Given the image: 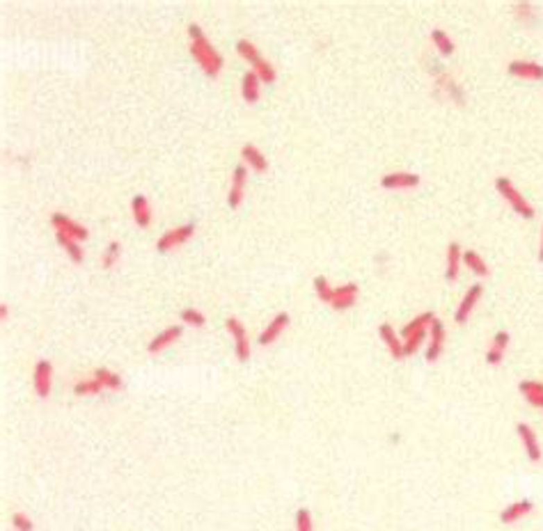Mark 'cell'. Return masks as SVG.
Segmentation results:
<instances>
[{
	"label": "cell",
	"instance_id": "cell-9",
	"mask_svg": "<svg viewBox=\"0 0 543 531\" xmlns=\"http://www.w3.org/2000/svg\"><path fill=\"white\" fill-rule=\"evenodd\" d=\"M516 433L521 437V444L525 449V456L532 460V463H539L543 458V449H541V442H539V435L527 421H518L516 424Z\"/></svg>",
	"mask_w": 543,
	"mask_h": 531
},
{
	"label": "cell",
	"instance_id": "cell-30",
	"mask_svg": "<svg viewBox=\"0 0 543 531\" xmlns=\"http://www.w3.org/2000/svg\"><path fill=\"white\" fill-rule=\"evenodd\" d=\"M179 317H181L183 326H190V328H204L206 326V314L195 310V307H183V310L179 312Z\"/></svg>",
	"mask_w": 543,
	"mask_h": 531
},
{
	"label": "cell",
	"instance_id": "cell-19",
	"mask_svg": "<svg viewBox=\"0 0 543 531\" xmlns=\"http://www.w3.org/2000/svg\"><path fill=\"white\" fill-rule=\"evenodd\" d=\"M532 511H534V502L530 497L516 499V502H511L509 506H504V509H502L500 522H504V525H514V522L525 518V515H530Z\"/></svg>",
	"mask_w": 543,
	"mask_h": 531
},
{
	"label": "cell",
	"instance_id": "cell-28",
	"mask_svg": "<svg viewBox=\"0 0 543 531\" xmlns=\"http://www.w3.org/2000/svg\"><path fill=\"white\" fill-rule=\"evenodd\" d=\"M431 42H433L435 49L442 53V56H452V53L456 51L454 40L449 37L447 30H442V28H433L431 30Z\"/></svg>",
	"mask_w": 543,
	"mask_h": 531
},
{
	"label": "cell",
	"instance_id": "cell-37",
	"mask_svg": "<svg viewBox=\"0 0 543 531\" xmlns=\"http://www.w3.org/2000/svg\"><path fill=\"white\" fill-rule=\"evenodd\" d=\"M539 261L543 264V225H541V236H539V252H537Z\"/></svg>",
	"mask_w": 543,
	"mask_h": 531
},
{
	"label": "cell",
	"instance_id": "cell-1",
	"mask_svg": "<svg viewBox=\"0 0 543 531\" xmlns=\"http://www.w3.org/2000/svg\"><path fill=\"white\" fill-rule=\"evenodd\" d=\"M188 37H190V44H188L190 56L195 58V62L202 67V71L206 76L216 78L220 74V69L225 67V58L220 56V51L209 42V37H206L200 23H195V21L188 23Z\"/></svg>",
	"mask_w": 543,
	"mask_h": 531
},
{
	"label": "cell",
	"instance_id": "cell-10",
	"mask_svg": "<svg viewBox=\"0 0 543 531\" xmlns=\"http://www.w3.org/2000/svg\"><path fill=\"white\" fill-rule=\"evenodd\" d=\"M481 294H484V284H481V282L470 284V289L463 294L461 303H458L456 312H454V321L458 323V326H463V323H468L470 314H472V310H475V307H477Z\"/></svg>",
	"mask_w": 543,
	"mask_h": 531
},
{
	"label": "cell",
	"instance_id": "cell-21",
	"mask_svg": "<svg viewBox=\"0 0 543 531\" xmlns=\"http://www.w3.org/2000/svg\"><path fill=\"white\" fill-rule=\"evenodd\" d=\"M463 264V248L458 241H449L447 243V259H445V277L449 282H454L458 277V271H461Z\"/></svg>",
	"mask_w": 543,
	"mask_h": 531
},
{
	"label": "cell",
	"instance_id": "cell-6",
	"mask_svg": "<svg viewBox=\"0 0 543 531\" xmlns=\"http://www.w3.org/2000/svg\"><path fill=\"white\" fill-rule=\"evenodd\" d=\"M445 339H447L445 321L435 317L429 326V344H426V353H424L426 362H438L440 360L442 351H445Z\"/></svg>",
	"mask_w": 543,
	"mask_h": 531
},
{
	"label": "cell",
	"instance_id": "cell-23",
	"mask_svg": "<svg viewBox=\"0 0 543 531\" xmlns=\"http://www.w3.org/2000/svg\"><path fill=\"white\" fill-rule=\"evenodd\" d=\"M241 158H243V163L255 167V170H259V172H264L266 167H269V158H266V153L252 142H246L241 147Z\"/></svg>",
	"mask_w": 543,
	"mask_h": 531
},
{
	"label": "cell",
	"instance_id": "cell-18",
	"mask_svg": "<svg viewBox=\"0 0 543 531\" xmlns=\"http://www.w3.org/2000/svg\"><path fill=\"white\" fill-rule=\"evenodd\" d=\"M378 337H381V342L387 346L390 355H392L394 360L406 357V353H403V339H401V335H396V330H394L392 323H381V326H378Z\"/></svg>",
	"mask_w": 543,
	"mask_h": 531
},
{
	"label": "cell",
	"instance_id": "cell-24",
	"mask_svg": "<svg viewBox=\"0 0 543 531\" xmlns=\"http://www.w3.org/2000/svg\"><path fill=\"white\" fill-rule=\"evenodd\" d=\"M56 238H58V243L62 245V250L67 252V257L72 259L74 264H81L83 257H85V250H83V243L78 241V238L60 232V229H56Z\"/></svg>",
	"mask_w": 543,
	"mask_h": 531
},
{
	"label": "cell",
	"instance_id": "cell-25",
	"mask_svg": "<svg viewBox=\"0 0 543 531\" xmlns=\"http://www.w3.org/2000/svg\"><path fill=\"white\" fill-rule=\"evenodd\" d=\"M518 391L525 396V401L534 407H543V382L541 380H521Z\"/></svg>",
	"mask_w": 543,
	"mask_h": 531
},
{
	"label": "cell",
	"instance_id": "cell-32",
	"mask_svg": "<svg viewBox=\"0 0 543 531\" xmlns=\"http://www.w3.org/2000/svg\"><path fill=\"white\" fill-rule=\"evenodd\" d=\"M101 389H103V385L99 382L94 376H92V378H85V380H78L74 385V394L76 396H94Z\"/></svg>",
	"mask_w": 543,
	"mask_h": 531
},
{
	"label": "cell",
	"instance_id": "cell-26",
	"mask_svg": "<svg viewBox=\"0 0 543 531\" xmlns=\"http://www.w3.org/2000/svg\"><path fill=\"white\" fill-rule=\"evenodd\" d=\"M463 264L479 277L491 275V266H488V261L481 257L477 250H463Z\"/></svg>",
	"mask_w": 543,
	"mask_h": 531
},
{
	"label": "cell",
	"instance_id": "cell-15",
	"mask_svg": "<svg viewBox=\"0 0 543 531\" xmlns=\"http://www.w3.org/2000/svg\"><path fill=\"white\" fill-rule=\"evenodd\" d=\"M422 181V176L417 172H410V170H392V172H385L381 176V186L383 188H412Z\"/></svg>",
	"mask_w": 543,
	"mask_h": 531
},
{
	"label": "cell",
	"instance_id": "cell-36",
	"mask_svg": "<svg viewBox=\"0 0 543 531\" xmlns=\"http://www.w3.org/2000/svg\"><path fill=\"white\" fill-rule=\"evenodd\" d=\"M12 529L14 531H35V522L30 520V515L23 511L12 513Z\"/></svg>",
	"mask_w": 543,
	"mask_h": 531
},
{
	"label": "cell",
	"instance_id": "cell-5",
	"mask_svg": "<svg viewBox=\"0 0 543 531\" xmlns=\"http://www.w3.org/2000/svg\"><path fill=\"white\" fill-rule=\"evenodd\" d=\"M195 234V220H188V222H181L177 227H170L167 232H163L158 236L156 241V250L158 252H167L172 248H177L183 241H188L190 236Z\"/></svg>",
	"mask_w": 543,
	"mask_h": 531
},
{
	"label": "cell",
	"instance_id": "cell-16",
	"mask_svg": "<svg viewBox=\"0 0 543 531\" xmlns=\"http://www.w3.org/2000/svg\"><path fill=\"white\" fill-rule=\"evenodd\" d=\"M183 335V326H167L163 330H158V335H154L147 344V353L156 355V353L165 351L167 346H172L174 342Z\"/></svg>",
	"mask_w": 543,
	"mask_h": 531
},
{
	"label": "cell",
	"instance_id": "cell-12",
	"mask_svg": "<svg viewBox=\"0 0 543 531\" xmlns=\"http://www.w3.org/2000/svg\"><path fill=\"white\" fill-rule=\"evenodd\" d=\"M507 71L518 78H532V81H543V65L539 60H525V58H514L509 60Z\"/></svg>",
	"mask_w": 543,
	"mask_h": 531
},
{
	"label": "cell",
	"instance_id": "cell-22",
	"mask_svg": "<svg viewBox=\"0 0 543 531\" xmlns=\"http://www.w3.org/2000/svg\"><path fill=\"white\" fill-rule=\"evenodd\" d=\"M131 211H133V220L140 227H149L151 225V204L147 195L137 192V195L131 197Z\"/></svg>",
	"mask_w": 543,
	"mask_h": 531
},
{
	"label": "cell",
	"instance_id": "cell-33",
	"mask_svg": "<svg viewBox=\"0 0 543 531\" xmlns=\"http://www.w3.org/2000/svg\"><path fill=\"white\" fill-rule=\"evenodd\" d=\"M429 337V330H417V332H412L408 337H403V353L408 355H415V351L422 346V342Z\"/></svg>",
	"mask_w": 543,
	"mask_h": 531
},
{
	"label": "cell",
	"instance_id": "cell-14",
	"mask_svg": "<svg viewBox=\"0 0 543 531\" xmlns=\"http://www.w3.org/2000/svg\"><path fill=\"white\" fill-rule=\"evenodd\" d=\"M51 225L56 227V229H60V232H65V234H69V236L78 238V241H83V238L90 236V229H87L85 225H81L78 220L69 218V215L62 213V211H53V213H51Z\"/></svg>",
	"mask_w": 543,
	"mask_h": 531
},
{
	"label": "cell",
	"instance_id": "cell-13",
	"mask_svg": "<svg viewBox=\"0 0 543 531\" xmlns=\"http://www.w3.org/2000/svg\"><path fill=\"white\" fill-rule=\"evenodd\" d=\"M358 294H360V287L358 282H344L340 287H335V294L331 300V307L335 312H344L349 307H353L358 303Z\"/></svg>",
	"mask_w": 543,
	"mask_h": 531
},
{
	"label": "cell",
	"instance_id": "cell-38",
	"mask_svg": "<svg viewBox=\"0 0 543 531\" xmlns=\"http://www.w3.org/2000/svg\"><path fill=\"white\" fill-rule=\"evenodd\" d=\"M7 314H10V305L0 303V319H7Z\"/></svg>",
	"mask_w": 543,
	"mask_h": 531
},
{
	"label": "cell",
	"instance_id": "cell-35",
	"mask_svg": "<svg viewBox=\"0 0 543 531\" xmlns=\"http://www.w3.org/2000/svg\"><path fill=\"white\" fill-rule=\"evenodd\" d=\"M296 531H315V522H312V513L308 509H298L294 518Z\"/></svg>",
	"mask_w": 543,
	"mask_h": 531
},
{
	"label": "cell",
	"instance_id": "cell-3",
	"mask_svg": "<svg viewBox=\"0 0 543 531\" xmlns=\"http://www.w3.org/2000/svg\"><path fill=\"white\" fill-rule=\"evenodd\" d=\"M495 188L500 190V195L507 199V202L514 206V211L521 213L523 218H534V215H537V209H534V204L523 195L521 188H518L516 183L509 179V176L500 174L498 179H495Z\"/></svg>",
	"mask_w": 543,
	"mask_h": 531
},
{
	"label": "cell",
	"instance_id": "cell-7",
	"mask_svg": "<svg viewBox=\"0 0 543 531\" xmlns=\"http://www.w3.org/2000/svg\"><path fill=\"white\" fill-rule=\"evenodd\" d=\"M246 181H248V165L241 160V163H236L234 170H232V183H229V190H227L229 209L241 206L243 197H246Z\"/></svg>",
	"mask_w": 543,
	"mask_h": 531
},
{
	"label": "cell",
	"instance_id": "cell-31",
	"mask_svg": "<svg viewBox=\"0 0 543 531\" xmlns=\"http://www.w3.org/2000/svg\"><path fill=\"white\" fill-rule=\"evenodd\" d=\"M122 257V241H117V238H112V241L106 245L103 255H101V266L108 271V268H112L115 264H117V259Z\"/></svg>",
	"mask_w": 543,
	"mask_h": 531
},
{
	"label": "cell",
	"instance_id": "cell-11",
	"mask_svg": "<svg viewBox=\"0 0 543 531\" xmlns=\"http://www.w3.org/2000/svg\"><path fill=\"white\" fill-rule=\"evenodd\" d=\"M289 323H292V317H289V312H278L269 323H266V328L262 330V332H259L257 344H259V346L273 344V342L278 339V337L289 328Z\"/></svg>",
	"mask_w": 543,
	"mask_h": 531
},
{
	"label": "cell",
	"instance_id": "cell-17",
	"mask_svg": "<svg viewBox=\"0 0 543 531\" xmlns=\"http://www.w3.org/2000/svg\"><path fill=\"white\" fill-rule=\"evenodd\" d=\"M509 342H511L509 330H498V332L493 335L491 346H488V351H486V362H488V364H491V366L502 364L504 355H507Z\"/></svg>",
	"mask_w": 543,
	"mask_h": 531
},
{
	"label": "cell",
	"instance_id": "cell-20",
	"mask_svg": "<svg viewBox=\"0 0 543 531\" xmlns=\"http://www.w3.org/2000/svg\"><path fill=\"white\" fill-rule=\"evenodd\" d=\"M241 96L246 103H257L259 96H262V78L255 69H248L241 78Z\"/></svg>",
	"mask_w": 543,
	"mask_h": 531
},
{
	"label": "cell",
	"instance_id": "cell-27",
	"mask_svg": "<svg viewBox=\"0 0 543 531\" xmlns=\"http://www.w3.org/2000/svg\"><path fill=\"white\" fill-rule=\"evenodd\" d=\"M94 378L108 389H124V380L117 371H112L108 366H97L94 369Z\"/></svg>",
	"mask_w": 543,
	"mask_h": 531
},
{
	"label": "cell",
	"instance_id": "cell-8",
	"mask_svg": "<svg viewBox=\"0 0 543 531\" xmlns=\"http://www.w3.org/2000/svg\"><path fill=\"white\" fill-rule=\"evenodd\" d=\"M33 387H35V394L40 398H49L51 387H53V364H51V360L42 357V360L35 362Z\"/></svg>",
	"mask_w": 543,
	"mask_h": 531
},
{
	"label": "cell",
	"instance_id": "cell-34",
	"mask_svg": "<svg viewBox=\"0 0 543 531\" xmlns=\"http://www.w3.org/2000/svg\"><path fill=\"white\" fill-rule=\"evenodd\" d=\"M315 291H317V296L324 300V303L331 305L333 294H335V287H333L331 282H328V277H324V275H317V277H315Z\"/></svg>",
	"mask_w": 543,
	"mask_h": 531
},
{
	"label": "cell",
	"instance_id": "cell-4",
	"mask_svg": "<svg viewBox=\"0 0 543 531\" xmlns=\"http://www.w3.org/2000/svg\"><path fill=\"white\" fill-rule=\"evenodd\" d=\"M225 330L232 335L234 339V355L239 362H248L250 360V339H248V330L246 323H243L239 317H227L225 319Z\"/></svg>",
	"mask_w": 543,
	"mask_h": 531
},
{
	"label": "cell",
	"instance_id": "cell-29",
	"mask_svg": "<svg viewBox=\"0 0 543 531\" xmlns=\"http://www.w3.org/2000/svg\"><path fill=\"white\" fill-rule=\"evenodd\" d=\"M433 319H435L433 312H422V314H417V317H412L406 326L401 328V339H403V337L412 335V332H417V330H429Z\"/></svg>",
	"mask_w": 543,
	"mask_h": 531
},
{
	"label": "cell",
	"instance_id": "cell-2",
	"mask_svg": "<svg viewBox=\"0 0 543 531\" xmlns=\"http://www.w3.org/2000/svg\"><path fill=\"white\" fill-rule=\"evenodd\" d=\"M236 51H239L241 56L248 60L250 69H255V71L259 74L262 83H275V78H278L275 67L262 56V51H259L257 46L250 42V37H239V40H236Z\"/></svg>",
	"mask_w": 543,
	"mask_h": 531
}]
</instances>
